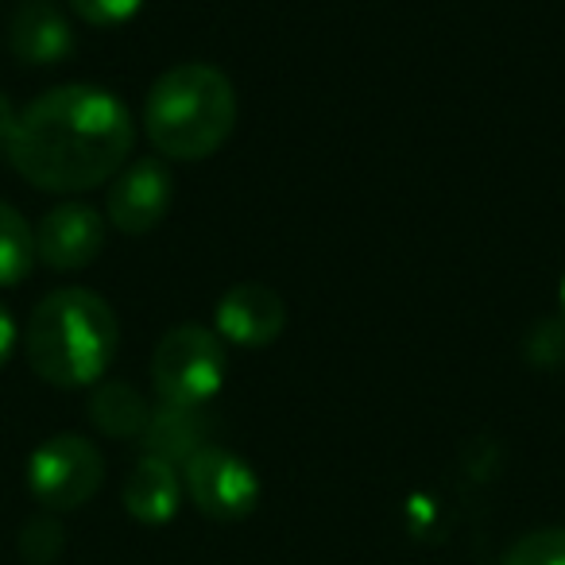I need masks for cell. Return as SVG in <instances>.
I'll return each mask as SVG.
<instances>
[{
  "instance_id": "cell-1",
  "label": "cell",
  "mask_w": 565,
  "mask_h": 565,
  "mask_svg": "<svg viewBox=\"0 0 565 565\" xmlns=\"http://www.w3.org/2000/svg\"><path fill=\"white\" fill-rule=\"evenodd\" d=\"M132 143L136 125L128 105L102 86L71 82L20 109L4 151L35 190L86 194L125 171Z\"/></svg>"
},
{
  "instance_id": "cell-2",
  "label": "cell",
  "mask_w": 565,
  "mask_h": 565,
  "mask_svg": "<svg viewBox=\"0 0 565 565\" xmlns=\"http://www.w3.org/2000/svg\"><path fill=\"white\" fill-rule=\"evenodd\" d=\"M120 349L113 307L86 287H58L32 310L24 353L32 372L51 387H89L109 372Z\"/></svg>"
},
{
  "instance_id": "cell-3",
  "label": "cell",
  "mask_w": 565,
  "mask_h": 565,
  "mask_svg": "<svg viewBox=\"0 0 565 565\" xmlns=\"http://www.w3.org/2000/svg\"><path fill=\"white\" fill-rule=\"evenodd\" d=\"M143 128L163 159L202 163L236 128V89L210 63H179L159 74L143 105Z\"/></svg>"
},
{
  "instance_id": "cell-4",
  "label": "cell",
  "mask_w": 565,
  "mask_h": 565,
  "mask_svg": "<svg viewBox=\"0 0 565 565\" xmlns=\"http://www.w3.org/2000/svg\"><path fill=\"white\" fill-rule=\"evenodd\" d=\"M225 341L210 326H174L151 353V387L163 407H205L225 384Z\"/></svg>"
},
{
  "instance_id": "cell-5",
  "label": "cell",
  "mask_w": 565,
  "mask_h": 565,
  "mask_svg": "<svg viewBox=\"0 0 565 565\" xmlns=\"http://www.w3.org/2000/svg\"><path fill=\"white\" fill-rule=\"evenodd\" d=\"M105 457L82 434H55L28 457V492L35 495L43 511L66 515L78 511L102 492Z\"/></svg>"
},
{
  "instance_id": "cell-6",
  "label": "cell",
  "mask_w": 565,
  "mask_h": 565,
  "mask_svg": "<svg viewBox=\"0 0 565 565\" xmlns=\"http://www.w3.org/2000/svg\"><path fill=\"white\" fill-rule=\"evenodd\" d=\"M182 488L190 503L213 523H241L259 503V477L241 454L225 446H202L182 465Z\"/></svg>"
},
{
  "instance_id": "cell-7",
  "label": "cell",
  "mask_w": 565,
  "mask_h": 565,
  "mask_svg": "<svg viewBox=\"0 0 565 565\" xmlns=\"http://www.w3.org/2000/svg\"><path fill=\"white\" fill-rule=\"evenodd\" d=\"M171 198H174V179L167 171V163L143 156L125 163V171L109 182L105 217L125 236H143L151 228H159V221L171 210Z\"/></svg>"
},
{
  "instance_id": "cell-8",
  "label": "cell",
  "mask_w": 565,
  "mask_h": 565,
  "mask_svg": "<svg viewBox=\"0 0 565 565\" xmlns=\"http://www.w3.org/2000/svg\"><path fill=\"white\" fill-rule=\"evenodd\" d=\"M105 248V221L94 205L63 202L47 210L35 225V259L55 271H82Z\"/></svg>"
},
{
  "instance_id": "cell-9",
  "label": "cell",
  "mask_w": 565,
  "mask_h": 565,
  "mask_svg": "<svg viewBox=\"0 0 565 565\" xmlns=\"http://www.w3.org/2000/svg\"><path fill=\"white\" fill-rule=\"evenodd\" d=\"M213 330L221 341L241 349H264L287 326V302L279 291H271L267 282H236L221 295L217 315H213Z\"/></svg>"
},
{
  "instance_id": "cell-10",
  "label": "cell",
  "mask_w": 565,
  "mask_h": 565,
  "mask_svg": "<svg viewBox=\"0 0 565 565\" xmlns=\"http://www.w3.org/2000/svg\"><path fill=\"white\" fill-rule=\"evenodd\" d=\"M74 51V28L55 4L28 0L12 17V55L24 66H55Z\"/></svg>"
},
{
  "instance_id": "cell-11",
  "label": "cell",
  "mask_w": 565,
  "mask_h": 565,
  "mask_svg": "<svg viewBox=\"0 0 565 565\" xmlns=\"http://www.w3.org/2000/svg\"><path fill=\"white\" fill-rule=\"evenodd\" d=\"M182 472L159 457L143 454L125 480V511L143 526H167L182 508Z\"/></svg>"
},
{
  "instance_id": "cell-12",
  "label": "cell",
  "mask_w": 565,
  "mask_h": 565,
  "mask_svg": "<svg viewBox=\"0 0 565 565\" xmlns=\"http://www.w3.org/2000/svg\"><path fill=\"white\" fill-rule=\"evenodd\" d=\"M210 418L202 407H159L151 411V423L143 430V454L159 457L167 465H186L202 446H210Z\"/></svg>"
},
{
  "instance_id": "cell-13",
  "label": "cell",
  "mask_w": 565,
  "mask_h": 565,
  "mask_svg": "<svg viewBox=\"0 0 565 565\" xmlns=\"http://www.w3.org/2000/svg\"><path fill=\"white\" fill-rule=\"evenodd\" d=\"M89 423L105 438H143L151 407L132 384H97L89 395Z\"/></svg>"
},
{
  "instance_id": "cell-14",
  "label": "cell",
  "mask_w": 565,
  "mask_h": 565,
  "mask_svg": "<svg viewBox=\"0 0 565 565\" xmlns=\"http://www.w3.org/2000/svg\"><path fill=\"white\" fill-rule=\"evenodd\" d=\"M35 264V228L17 205L0 202V287H17Z\"/></svg>"
},
{
  "instance_id": "cell-15",
  "label": "cell",
  "mask_w": 565,
  "mask_h": 565,
  "mask_svg": "<svg viewBox=\"0 0 565 565\" xmlns=\"http://www.w3.org/2000/svg\"><path fill=\"white\" fill-rule=\"evenodd\" d=\"M500 565H565V526H542V531L519 534Z\"/></svg>"
},
{
  "instance_id": "cell-16",
  "label": "cell",
  "mask_w": 565,
  "mask_h": 565,
  "mask_svg": "<svg viewBox=\"0 0 565 565\" xmlns=\"http://www.w3.org/2000/svg\"><path fill=\"white\" fill-rule=\"evenodd\" d=\"M63 546H66V531L51 511L47 515L28 519L24 531H20V557H24L28 565H55Z\"/></svg>"
},
{
  "instance_id": "cell-17",
  "label": "cell",
  "mask_w": 565,
  "mask_h": 565,
  "mask_svg": "<svg viewBox=\"0 0 565 565\" xmlns=\"http://www.w3.org/2000/svg\"><path fill=\"white\" fill-rule=\"evenodd\" d=\"M71 9L89 28H120L128 20H136L143 0H71Z\"/></svg>"
},
{
  "instance_id": "cell-18",
  "label": "cell",
  "mask_w": 565,
  "mask_h": 565,
  "mask_svg": "<svg viewBox=\"0 0 565 565\" xmlns=\"http://www.w3.org/2000/svg\"><path fill=\"white\" fill-rule=\"evenodd\" d=\"M17 322H12V315L4 307H0V369L9 364V356H12V349H17Z\"/></svg>"
},
{
  "instance_id": "cell-19",
  "label": "cell",
  "mask_w": 565,
  "mask_h": 565,
  "mask_svg": "<svg viewBox=\"0 0 565 565\" xmlns=\"http://www.w3.org/2000/svg\"><path fill=\"white\" fill-rule=\"evenodd\" d=\"M17 117L20 113L12 109V102L0 94V143H4V148H9V136H12V128H17Z\"/></svg>"
},
{
  "instance_id": "cell-20",
  "label": "cell",
  "mask_w": 565,
  "mask_h": 565,
  "mask_svg": "<svg viewBox=\"0 0 565 565\" xmlns=\"http://www.w3.org/2000/svg\"><path fill=\"white\" fill-rule=\"evenodd\" d=\"M557 302H562V318H565V275H562V287H557Z\"/></svg>"
}]
</instances>
